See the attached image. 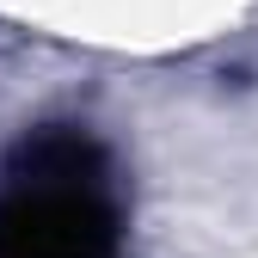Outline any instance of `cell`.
I'll return each instance as SVG.
<instances>
[{
	"instance_id": "obj_1",
	"label": "cell",
	"mask_w": 258,
	"mask_h": 258,
	"mask_svg": "<svg viewBox=\"0 0 258 258\" xmlns=\"http://www.w3.org/2000/svg\"><path fill=\"white\" fill-rule=\"evenodd\" d=\"M111 221L92 178L49 172L13 190L0 209V258H92L105 246Z\"/></svg>"
}]
</instances>
